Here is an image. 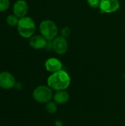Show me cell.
Masks as SVG:
<instances>
[{
  "label": "cell",
  "mask_w": 125,
  "mask_h": 126,
  "mask_svg": "<svg viewBox=\"0 0 125 126\" xmlns=\"http://www.w3.org/2000/svg\"><path fill=\"white\" fill-rule=\"evenodd\" d=\"M47 40L42 36L41 35H32L29 40V46L34 49H41L46 47V45L47 44Z\"/></svg>",
  "instance_id": "obj_10"
},
{
  "label": "cell",
  "mask_w": 125,
  "mask_h": 126,
  "mask_svg": "<svg viewBox=\"0 0 125 126\" xmlns=\"http://www.w3.org/2000/svg\"><path fill=\"white\" fill-rule=\"evenodd\" d=\"M101 0H87L88 4L92 8H98L99 7Z\"/></svg>",
  "instance_id": "obj_15"
},
{
  "label": "cell",
  "mask_w": 125,
  "mask_h": 126,
  "mask_svg": "<svg viewBox=\"0 0 125 126\" xmlns=\"http://www.w3.org/2000/svg\"><path fill=\"white\" fill-rule=\"evenodd\" d=\"M99 8L102 13H113L120 8V2L119 0H101Z\"/></svg>",
  "instance_id": "obj_7"
},
{
  "label": "cell",
  "mask_w": 125,
  "mask_h": 126,
  "mask_svg": "<svg viewBox=\"0 0 125 126\" xmlns=\"http://www.w3.org/2000/svg\"><path fill=\"white\" fill-rule=\"evenodd\" d=\"M45 69L47 72L50 73H54L57 71H60L63 68L62 62L56 58H48L44 63Z\"/></svg>",
  "instance_id": "obj_9"
},
{
  "label": "cell",
  "mask_w": 125,
  "mask_h": 126,
  "mask_svg": "<svg viewBox=\"0 0 125 126\" xmlns=\"http://www.w3.org/2000/svg\"><path fill=\"white\" fill-rule=\"evenodd\" d=\"M10 0H0V12H4L10 7Z\"/></svg>",
  "instance_id": "obj_14"
},
{
  "label": "cell",
  "mask_w": 125,
  "mask_h": 126,
  "mask_svg": "<svg viewBox=\"0 0 125 126\" xmlns=\"http://www.w3.org/2000/svg\"><path fill=\"white\" fill-rule=\"evenodd\" d=\"M16 27L19 35L24 38H30L34 35L36 30L35 23L29 16L20 18Z\"/></svg>",
  "instance_id": "obj_2"
},
{
  "label": "cell",
  "mask_w": 125,
  "mask_h": 126,
  "mask_svg": "<svg viewBox=\"0 0 125 126\" xmlns=\"http://www.w3.org/2000/svg\"><path fill=\"white\" fill-rule=\"evenodd\" d=\"M55 126H63V122H62V121H60V120H58L55 121Z\"/></svg>",
  "instance_id": "obj_17"
},
{
  "label": "cell",
  "mask_w": 125,
  "mask_h": 126,
  "mask_svg": "<svg viewBox=\"0 0 125 126\" xmlns=\"http://www.w3.org/2000/svg\"><path fill=\"white\" fill-rule=\"evenodd\" d=\"M41 35L47 41L54 40L58 34V27L56 24L51 20H43L39 26Z\"/></svg>",
  "instance_id": "obj_3"
},
{
  "label": "cell",
  "mask_w": 125,
  "mask_h": 126,
  "mask_svg": "<svg viewBox=\"0 0 125 126\" xmlns=\"http://www.w3.org/2000/svg\"><path fill=\"white\" fill-rule=\"evenodd\" d=\"M19 21V18L17 17L14 14L8 15L6 18V22L7 24L10 27H17L18 23Z\"/></svg>",
  "instance_id": "obj_12"
},
{
  "label": "cell",
  "mask_w": 125,
  "mask_h": 126,
  "mask_svg": "<svg viewBox=\"0 0 125 126\" xmlns=\"http://www.w3.org/2000/svg\"><path fill=\"white\" fill-rule=\"evenodd\" d=\"M52 89L49 86H38L36 87L33 92L32 97L34 100L39 103H47L53 99Z\"/></svg>",
  "instance_id": "obj_4"
},
{
  "label": "cell",
  "mask_w": 125,
  "mask_h": 126,
  "mask_svg": "<svg viewBox=\"0 0 125 126\" xmlns=\"http://www.w3.org/2000/svg\"><path fill=\"white\" fill-rule=\"evenodd\" d=\"M46 110L49 114H55L57 111V104L55 101H49L46 103Z\"/></svg>",
  "instance_id": "obj_13"
},
{
  "label": "cell",
  "mask_w": 125,
  "mask_h": 126,
  "mask_svg": "<svg viewBox=\"0 0 125 126\" xmlns=\"http://www.w3.org/2000/svg\"><path fill=\"white\" fill-rule=\"evenodd\" d=\"M70 99L69 94L66 90L56 91L53 95V100L57 105H63L69 102Z\"/></svg>",
  "instance_id": "obj_11"
},
{
  "label": "cell",
  "mask_w": 125,
  "mask_h": 126,
  "mask_svg": "<svg viewBox=\"0 0 125 126\" xmlns=\"http://www.w3.org/2000/svg\"><path fill=\"white\" fill-rule=\"evenodd\" d=\"M60 33H61V35L64 38H67L71 34V29L69 27H63L61 31H60Z\"/></svg>",
  "instance_id": "obj_16"
},
{
  "label": "cell",
  "mask_w": 125,
  "mask_h": 126,
  "mask_svg": "<svg viewBox=\"0 0 125 126\" xmlns=\"http://www.w3.org/2000/svg\"><path fill=\"white\" fill-rule=\"evenodd\" d=\"M71 77L65 70L52 73L47 79V86L52 90H66L71 84Z\"/></svg>",
  "instance_id": "obj_1"
},
{
  "label": "cell",
  "mask_w": 125,
  "mask_h": 126,
  "mask_svg": "<svg viewBox=\"0 0 125 126\" xmlns=\"http://www.w3.org/2000/svg\"><path fill=\"white\" fill-rule=\"evenodd\" d=\"M68 42L66 38L60 36H57L52 40V49L58 55H63L68 50Z\"/></svg>",
  "instance_id": "obj_6"
},
{
  "label": "cell",
  "mask_w": 125,
  "mask_h": 126,
  "mask_svg": "<svg viewBox=\"0 0 125 126\" xmlns=\"http://www.w3.org/2000/svg\"><path fill=\"white\" fill-rule=\"evenodd\" d=\"M28 10L29 6L25 0H17L13 6V14L19 18L27 16Z\"/></svg>",
  "instance_id": "obj_8"
},
{
  "label": "cell",
  "mask_w": 125,
  "mask_h": 126,
  "mask_svg": "<svg viewBox=\"0 0 125 126\" xmlns=\"http://www.w3.org/2000/svg\"><path fill=\"white\" fill-rule=\"evenodd\" d=\"M16 84L15 78L9 72H0V87L3 89H10Z\"/></svg>",
  "instance_id": "obj_5"
}]
</instances>
